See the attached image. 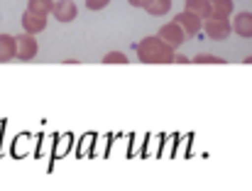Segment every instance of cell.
Instances as JSON below:
<instances>
[{
  "mask_svg": "<svg viewBox=\"0 0 252 191\" xmlns=\"http://www.w3.org/2000/svg\"><path fill=\"white\" fill-rule=\"evenodd\" d=\"M17 57V37L0 34V62H10Z\"/></svg>",
  "mask_w": 252,
  "mask_h": 191,
  "instance_id": "8",
  "label": "cell"
},
{
  "mask_svg": "<svg viewBox=\"0 0 252 191\" xmlns=\"http://www.w3.org/2000/svg\"><path fill=\"white\" fill-rule=\"evenodd\" d=\"M174 22H179V25H181V30H184L186 34H198V32H201V25H203V20H201L198 15L189 12V10L179 12V15L174 17Z\"/></svg>",
  "mask_w": 252,
  "mask_h": 191,
  "instance_id": "7",
  "label": "cell"
},
{
  "mask_svg": "<svg viewBox=\"0 0 252 191\" xmlns=\"http://www.w3.org/2000/svg\"><path fill=\"white\" fill-rule=\"evenodd\" d=\"M27 10H32V12L47 17V15L54 10V0H30V2H27Z\"/></svg>",
  "mask_w": 252,
  "mask_h": 191,
  "instance_id": "12",
  "label": "cell"
},
{
  "mask_svg": "<svg viewBox=\"0 0 252 191\" xmlns=\"http://www.w3.org/2000/svg\"><path fill=\"white\" fill-rule=\"evenodd\" d=\"M37 49H39V44H37L34 34L22 32V34L17 37V59H20V62H30V59H34V57H37Z\"/></svg>",
  "mask_w": 252,
  "mask_h": 191,
  "instance_id": "3",
  "label": "cell"
},
{
  "mask_svg": "<svg viewBox=\"0 0 252 191\" xmlns=\"http://www.w3.org/2000/svg\"><path fill=\"white\" fill-rule=\"evenodd\" d=\"M135 52H137V59L145 62V64H171L176 59L174 47L169 42H164L159 34L157 37H145L135 47Z\"/></svg>",
  "mask_w": 252,
  "mask_h": 191,
  "instance_id": "1",
  "label": "cell"
},
{
  "mask_svg": "<svg viewBox=\"0 0 252 191\" xmlns=\"http://www.w3.org/2000/svg\"><path fill=\"white\" fill-rule=\"evenodd\" d=\"M233 32H238L240 37H252V12H238L233 20Z\"/></svg>",
  "mask_w": 252,
  "mask_h": 191,
  "instance_id": "9",
  "label": "cell"
},
{
  "mask_svg": "<svg viewBox=\"0 0 252 191\" xmlns=\"http://www.w3.org/2000/svg\"><path fill=\"white\" fill-rule=\"evenodd\" d=\"M159 37H162L164 42H169V44L176 49V47H181V44H184V39H186L189 34L181 30V25H179V22H174V20H171V22H167V25L159 30Z\"/></svg>",
  "mask_w": 252,
  "mask_h": 191,
  "instance_id": "4",
  "label": "cell"
},
{
  "mask_svg": "<svg viewBox=\"0 0 252 191\" xmlns=\"http://www.w3.org/2000/svg\"><path fill=\"white\" fill-rule=\"evenodd\" d=\"M127 2H130L132 7H147V5H150L152 0H127Z\"/></svg>",
  "mask_w": 252,
  "mask_h": 191,
  "instance_id": "17",
  "label": "cell"
},
{
  "mask_svg": "<svg viewBox=\"0 0 252 191\" xmlns=\"http://www.w3.org/2000/svg\"><path fill=\"white\" fill-rule=\"evenodd\" d=\"M103 64H127V57L123 52H108L103 57Z\"/></svg>",
  "mask_w": 252,
  "mask_h": 191,
  "instance_id": "14",
  "label": "cell"
},
{
  "mask_svg": "<svg viewBox=\"0 0 252 191\" xmlns=\"http://www.w3.org/2000/svg\"><path fill=\"white\" fill-rule=\"evenodd\" d=\"M174 62H179V64H186V62H189V59H186V57H184V54H176V59H174Z\"/></svg>",
  "mask_w": 252,
  "mask_h": 191,
  "instance_id": "18",
  "label": "cell"
},
{
  "mask_svg": "<svg viewBox=\"0 0 252 191\" xmlns=\"http://www.w3.org/2000/svg\"><path fill=\"white\" fill-rule=\"evenodd\" d=\"M203 30H206V34H208L213 42H223V39L230 37L233 22H230L228 17H208V20L203 22Z\"/></svg>",
  "mask_w": 252,
  "mask_h": 191,
  "instance_id": "2",
  "label": "cell"
},
{
  "mask_svg": "<svg viewBox=\"0 0 252 191\" xmlns=\"http://www.w3.org/2000/svg\"><path fill=\"white\" fill-rule=\"evenodd\" d=\"M108 2H110V0H86L84 5L88 10H103V7H108Z\"/></svg>",
  "mask_w": 252,
  "mask_h": 191,
  "instance_id": "16",
  "label": "cell"
},
{
  "mask_svg": "<svg viewBox=\"0 0 252 191\" xmlns=\"http://www.w3.org/2000/svg\"><path fill=\"white\" fill-rule=\"evenodd\" d=\"M186 10L193 12V15H198L203 22L213 15V10H211V0H186Z\"/></svg>",
  "mask_w": 252,
  "mask_h": 191,
  "instance_id": "10",
  "label": "cell"
},
{
  "mask_svg": "<svg viewBox=\"0 0 252 191\" xmlns=\"http://www.w3.org/2000/svg\"><path fill=\"white\" fill-rule=\"evenodd\" d=\"M44 27H47V17L44 15H37L32 10H25V15H22V30L25 32L39 34V32H44Z\"/></svg>",
  "mask_w": 252,
  "mask_h": 191,
  "instance_id": "6",
  "label": "cell"
},
{
  "mask_svg": "<svg viewBox=\"0 0 252 191\" xmlns=\"http://www.w3.org/2000/svg\"><path fill=\"white\" fill-rule=\"evenodd\" d=\"M245 64H252V57H248V59H245Z\"/></svg>",
  "mask_w": 252,
  "mask_h": 191,
  "instance_id": "19",
  "label": "cell"
},
{
  "mask_svg": "<svg viewBox=\"0 0 252 191\" xmlns=\"http://www.w3.org/2000/svg\"><path fill=\"white\" fill-rule=\"evenodd\" d=\"M233 7H235L233 0H211V10H213L211 17H230Z\"/></svg>",
  "mask_w": 252,
  "mask_h": 191,
  "instance_id": "11",
  "label": "cell"
},
{
  "mask_svg": "<svg viewBox=\"0 0 252 191\" xmlns=\"http://www.w3.org/2000/svg\"><path fill=\"white\" fill-rule=\"evenodd\" d=\"M191 62H196V64H225V59H220V57H216V54H198V57H193Z\"/></svg>",
  "mask_w": 252,
  "mask_h": 191,
  "instance_id": "15",
  "label": "cell"
},
{
  "mask_svg": "<svg viewBox=\"0 0 252 191\" xmlns=\"http://www.w3.org/2000/svg\"><path fill=\"white\" fill-rule=\"evenodd\" d=\"M150 15H155V17H159V15H167L169 10H171V0H152L147 7H145Z\"/></svg>",
  "mask_w": 252,
  "mask_h": 191,
  "instance_id": "13",
  "label": "cell"
},
{
  "mask_svg": "<svg viewBox=\"0 0 252 191\" xmlns=\"http://www.w3.org/2000/svg\"><path fill=\"white\" fill-rule=\"evenodd\" d=\"M52 15L57 17V22H74L76 15H79V7H76L74 0H57Z\"/></svg>",
  "mask_w": 252,
  "mask_h": 191,
  "instance_id": "5",
  "label": "cell"
}]
</instances>
